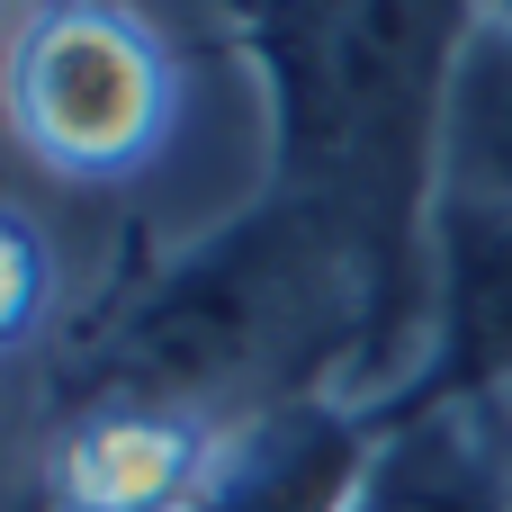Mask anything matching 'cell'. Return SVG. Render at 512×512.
<instances>
[{"label":"cell","instance_id":"6da1fadb","mask_svg":"<svg viewBox=\"0 0 512 512\" xmlns=\"http://www.w3.org/2000/svg\"><path fill=\"white\" fill-rule=\"evenodd\" d=\"M180 45L135 0H18L0 27V135L63 189H126L180 135Z\"/></svg>","mask_w":512,"mask_h":512},{"label":"cell","instance_id":"7a4b0ae2","mask_svg":"<svg viewBox=\"0 0 512 512\" xmlns=\"http://www.w3.org/2000/svg\"><path fill=\"white\" fill-rule=\"evenodd\" d=\"M414 396H512V207L423 198V360Z\"/></svg>","mask_w":512,"mask_h":512},{"label":"cell","instance_id":"3957f363","mask_svg":"<svg viewBox=\"0 0 512 512\" xmlns=\"http://www.w3.org/2000/svg\"><path fill=\"white\" fill-rule=\"evenodd\" d=\"M378 414L351 396H279L216 432L189 512H351Z\"/></svg>","mask_w":512,"mask_h":512},{"label":"cell","instance_id":"277c9868","mask_svg":"<svg viewBox=\"0 0 512 512\" xmlns=\"http://www.w3.org/2000/svg\"><path fill=\"white\" fill-rule=\"evenodd\" d=\"M351 512H512V396L387 405Z\"/></svg>","mask_w":512,"mask_h":512},{"label":"cell","instance_id":"5b68a950","mask_svg":"<svg viewBox=\"0 0 512 512\" xmlns=\"http://www.w3.org/2000/svg\"><path fill=\"white\" fill-rule=\"evenodd\" d=\"M432 198L450 207H512V18L468 9L441 81H432Z\"/></svg>","mask_w":512,"mask_h":512},{"label":"cell","instance_id":"8992f818","mask_svg":"<svg viewBox=\"0 0 512 512\" xmlns=\"http://www.w3.org/2000/svg\"><path fill=\"white\" fill-rule=\"evenodd\" d=\"M63 315V252L45 234V216H27L18 198H0V360L36 351Z\"/></svg>","mask_w":512,"mask_h":512},{"label":"cell","instance_id":"52a82bcc","mask_svg":"<svg viewBox=\"0 0 512 512\" xmlns=\"http://www.w3.org/2000/svg\"><path fill=\"white\" fill-rule=\"evenodd\" d=\"M486 9H504V18H512V0H486Z\"/></svg>","mask_w":512,"mask_h":512},{"label":"cell","instance_id":"ba28073f","mask_svg":"<svg viewBox=\"0 0 512 512\" xmlns=\"http://www.w3.org/2000/svg\"><path fill=\"white\" fill-rule=\"evenodd\" d=\"M0 27H9V0H0Z\"/></svg>","mask_w":512,"mask_h":512},{"label":"cell","instance_id":"9c48e42d","mask_svg":"<svg viewBox=\"0 0 512 512\" xmlns=\"http://www.w3.org/2000/svg\"><path fill=\"white\" fill-rule=\"evenodd\" d=\"M0 144H9V135H0Z\"/></svg>","mask_w":512,"mask_h":512}]
</instances>
